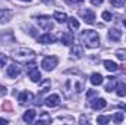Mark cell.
I'll return each instance as SVG.
<instances>
[{
    "instance_id": "1",
    "label": "cell",
    "mask_w": 126,
    "mask_h": 125,
    "mask_svg": "<svg viewBox=\"0 0 126 125\" xmlns=\"http://www.w3.org/2000/svg\"><path fill=\"white\" fill-rule=\"evenodd\" d=\"M12 56H13V59L16 62L30 63V62H34V59H35V52L31 50V49H27V47H21V49H16Z\"/></svg>"
},
{
    "instance_id": "2",
    "label": "cell",
    "mask_w": 126,
    "mask_h": 125,
    "mask_svg": "<svg viewBox=\"0 0 126 125\" xmlns=\"http://www.w3.org/2000/svg\"><path fill=\"white\" fill-rule=\"evenodd\" d=\"M81 40H82V43H84L87 47H90V49H95V47L100 46V35H98V32L94 31V30H87V31H84L82 35H81Z\"/></svg>"
},
{
    "instance_id": "3",
    "label": "cell",
    "mask_w": 126,
    "mask_h": 125,
    "mask_svg": "<svg viewBox=\"0 0 126 125\" xmlns=\"http://www.w3.org/2000/svg\"><path fill=\"white\" fill-rule=\"evenodd\" d=\"M69 90L79 94L84 90V80H81V78H67V81L64 83V91L67 93Z\"/></svg>"
},
{
    "instance_id": "4",
    "label": "cell",
    "mask_w": 126,
    "mask_h": 125,
    "mask_svg": "<svg viewBox=\"0 0 126 125\" xmlns=\"http://www.w3.org/2000/svg\"><path fill=\"white\" fill-rule=\"evenodd\" d=\"M27 71H28V77L31 78L32 83H40L41 81V72L38 71L37 65L34 62L27 63Z\"/></svg>"
},
{
    "instance_id": "5",
    "label": "cell",
    "mask_w": 126,
    "mask_h": 125,
    "mask_svg": "<svg viewBox=\"0 0 126 125\" xmlns=\"http://www.w3.org/2000/svg\"><path fill=\"white\" fill-rule=\"evenodd\" d=\"M79 15L82 16V19L85 21V24H90V25L95 24V13L91 9H81Z\"/></svg>"
},
{
    "instance_id": "6",
    "label": "cell",
    "mask_w": 126,
    "mask_h": 125,
    "mask_svg": "<svg viewBox=\"0 0 126 125\" xmlns=\"http://www.w3.org/2000/svg\"><path fill=\"white\" fill-rule=\"evenodd\" d=\"M41 66H43L46 71H53V69L57 66V58H54V56H47V58H44L43 62H41Z\"/></svg>"
},
{
    "instance_id": "7",
    "label": "cell",
    "mask_w": 126,
    "mask_h": 125,
    "mask_svg": "<svg viewBox=\"0 0 126 125\" xmlns=\"http://www.w3.org/2000/svg\"><path fill=\"white\" fill-rule=\"evenodd\" d=\"M37 21H38L40 27H41L43 30H46V31H51L53 27H54L53 22H51V18H50V16H38Z\"/></svg>"
},
{
    "instance_id": "8",
    "label": "cell",
    "mask_w": 126,
    "mask_h": 125,
    "mask_svg": "<svg viewBox=\"0 0 126 125\" xmlns=\"http://www.w3.org/2000/svg\"><path fill=\"white\" fill-rule=\"evenodd\" d=\"M44 103H46V106H48V107H56V106L60 104V97H59L57 94H51V96H48V97L44 100Z\"/></svg>"
},
{
    "instance_id": "9",
    "label": "cell",
    "mask_w": 126,
    "mask_h": 125,
    "mask_svg": "<svg viewBox=\"0 0 126 125\" xmlns=\"http://www.w3.org/2000/svg\"><path fill=\"white\" fill-rule=\"evenodd\" d=\"M106 104H107V102H106L104 99H101V97H98V99H94V100H90V106H91L94 110L104 109V107H106Z\"/></svg>"
},
{
    "instance_id": "10",
    "label": "cell",
    "mask_w": 126,
    "mask_h": 125,
    "mask_svg": "<svg viewBox=\"0 0 126 125\" xmlns=\"http://www.w3.org/2000/svg\"><path fill=\"white\" fill-rule=\"evenodd\" d=\"M13 16V12L10 9H0V22L1 24H6L12 19Z\"/></svg>"
},
{
    "instance_id": "11",
    "label": "cell",
    "mask_w": 126,
    "mask_h": 125,
    "mask_svg": "<svg viewBox=\"0 0 126 125\" xmlns=\"http://www.w3.org/2000/svg\"><path fill=\"white\" fill-rule=\"evenodd\" d=\"M18 100H19L21 104H25L27 102L30 103V102L34 100V94L30 93V91H22V93H19V96H18Z\"/></svg>"
},
{
    "instance_id": "12",
    "label": "cell",
    "mask_w": 126,
    "mask_h": 125,
    "mask_svg": "<svg viewBox=\"0 0 126 125\" xmlns=\"http://www.w3.org/2000/svg\"><path fill=\"white\" fill-rule=\"evenodd\" d=\"M38 43H43V44H51V43H56V37L47 32V34H43L41 37H38Z\"/></svg>"
},
{
    "instance_id": "13",
    "label": "cell",
    "mask_w": 126,
    "mask_h": 125,
    "mask_svg": "<svg viewBox=\"0 0 126 125\" xmlns=\"http://www.w3.org/2000/svg\"><path fill=\"white\" fill-rule=\"evenodd\" d=\"M6 74H7L10 78H16V77L21 74V69H19L18 65H9L7 69H6Z\"/></svg>"
},
{
    "instance_id": "14",
    "label": "cell",
    "mask_w": 126,
    "mask_h": 125,
    "mask_svg": "<svg viewBox=\"0 0 126 125\" xmlns=\"http://www.w3.org/2000/svg\"><path fill=\"white\" fill-rule=\"evenodd\" d=\"M70 55L73 56V58H82L84 56V49H82V46H79V44H75V46H72V49H70Z\"/></svg>"
},
{
    "instance_id": "15",
    "label": "cell",
    "mask_w": 126,
    "mask_h": 125,
    "mask_svg": "<svg viewBox=\"0 0 126 125\" xmlns=\"http://www.w3.org/2000/svg\"><path fill=\"white\" fill-rule=\"evenodd\" d=\"M107 37H109V40H110V41H119V40L122 38V31H119V30L113 28V30H110V31H109Z\"/></svg>"
},
{
    "instance_id": "16",
    "label": "cell",
    "mask_w": 126,
    "mask_h": 125,
    "mask_svg": "<svg viewBox=\"0 0 126 125\" xmlns=\"http://www.w3.org/2000/svg\"><path fill=\"white\" fill-rule=\"evenodd\" d=\"M60 40L64 46H72L73 44V34L72 32H63Z\"/></svg>"
},
{
    "instance_id": "17",
    "label": "cell",
    "mask_w": 126,
    "mask_h": 125,
    "mask_svg": "<svg viewBox=\"0 0 126 125\" xmlns=\"http://www.w3.org/2000/svg\"><path fill=\"white\" fill-rule=\"evenodd\" d=\"M35 110L34 109H28L25 113H24V116H22V119H24V122H27V124H30V122H32L34 121V118H35Z\"/></svg>"
},
{
    "instance_id": "18",
    "label": "cell",
    "mask_w": 126,
    "mask_h": 125,
    "mask_svg": "<svg viewBox=\"0 0 126 125\" xmlns=\"http://www.w3.org/2000/svg\"><path fill=\"white\" fill-rule=\"evenodd\" d=\"M51 116L47 113V112H41V115H40V118H38V121H37V124H51Z\"/></svg>"
},
{
    "instance_id": "19",
    "label": "cell",
    "mask_w": 126,
    "mask_h": 125,
    "mask_svg": "<svg viewBox=\"0 0 126 125\" xmlns=\"http://www.w3.org/2000/svg\"><path fill=\"white\" fill-rule=\"evenodd\" d=\"M116 94L119 97H125L126 96V84L125 83H119L117 81V84H116Z\"/></svg>"
},
{
    "instance_id": "20",
    "label": "cell",
    "mask_w": 126,
    "mask_h": 125,
    "mask_svg": "<svg viewBox=\"0 0 126 125\" xmlns=\"http://www.w3.org/2000/svg\"><path fill=\"white\" fill-rule=\"evenodd\" d=\"M90 81H91L93 85H100V84H103V75L98 74V72H94V74L91 75Z\"/></svg>"
},
{
    "instance_id": "21",
    "label": "cell",
    "mask_w": 126,
    "mask_h": 125,
    "mask_svg": "<svg viewBox=\"0 0 126 125\" xmlns=\"http://www.w3.org/2000/svg\"><path fill=\"white\" fill-rule=\"evenodd\" d=\"M103 63H104V68H106L107 71H110V72H114V71L119 69V66L113 62V61H104Z\"/></svg>"
},
{
    "instance_id": "22",
    "label": "cell",
    "mask_w": 126,
    "mask_h": 125,
    "mask_svg": "<svg viewBox=\"0 0 126 125\" xmlns=\"http://www.w3.org/2000/svg\"><path fill=\"white\" fill-rule=\"evenodd\" d=\"M53 18H54L57 22H60V24H63V22H66V21H67V15H66V13H63V12H54Z\"/></svg>"
},
{
    "instance_id": "23",
    "label": "cell",
    "mask_w": 126,
    "mask_h": 125,
    "mask_svg": "<svg viewBox=\"0 0 126 125\" xmlns=\"http://www.w3.org/2000/svg\"><path fill=\"white\" fill-rule=\"evenodd\" d=\"M117 84V80H116V77H110L109 78V84L106 85V91H113V88H114V85Z\"/></svg>"
},
{
    "instance_id": "24",
    "label": "cell",
    "mask_w": 126,
    "mask_h": 125,
    "mask_svg": "<svg viewBox=\"0 0 126 125\" xmlns=\"http://www.w3.org/2000/svg\"><path fill=\"white\" fill-rule=\"evenodd\" d=\"M67 22H69V28L70 30H78L79 28V21L75 19V18H67Z\"/></svg>"
},
{
    "instance_id": "25",
    "label": "cell",
    "mask_w": 126,
    "mask_h": 125,
    "mask_svg": "<svg viewBox=\"0 0 126 125\" xmlns=\"http://www.w3.org/2000/svg\"><path fill=\"white\" fill-rule=\"evenodd\" d=\"M111 119H113V122H116V124H120V122H123L125 116H123V113H114Z\"/></svg>"
},
{
    "instance_id": "26",
    "label": "cell",
    "mask_w": 126,
    "mask_h": 125,
    "mask_svg": "<svg viewBox=\"0 0 126 125\" xmlns=\"http://www.w3.org/2000/svg\"><path fill=\"white\" fill-rule=\"evenodd\" d=\"M116 56H117V59H120V61H126V49H119V50L116 52Z\"/></svg>"
},
{
    "instance_id": "27",
    "label": "cell",
    "mask_w": 126,
    "mask_h": 125,
    "mask_svg": "<svg viewBox=\"0 0 126 125\" xmlns=\"http://www.w3.org/2000/svg\"><path fill=\"white\" fill-rule=\"evenodd\" d=\"M97 122L101 124V125L109 124V122H110V116H98V118H97Z\"/></svg>"
},
{
    "instance_id": "28",
    "label": "cell",
    "mask_w": 126,
    "mask_h": 125,
    "mask_svg": "<svg viewBox=\"0 0 126 125\" xmlns=\"http://www.w3.org/2000/svg\"><path fill=\"white\" fill-rule=\"evenodd\" d=\"M101 16H103V19H104V21H107V22H110V21H111V18H113V15H111L110 12H103V15H101Z\"/></svg>"
},
{
    "instance_id": "29",
    "label": "cell",
    "mask_w": 126,
    "mask_h": 125,
    "mask_svg": "<svg viewBox=\"0 0 126 125\" xmlns=\"http://www.w3.org/2000/svg\"><path fill=\"white\" fill-rule=\"evenodd\" d=\"M110 3H111L114 7H122V3H123V0H110Z\"/></svg>"
},
{
    "instance_id": "30",
    "label": "cell",
    "mask_w": 126,
    "mask_h": 125,
    "mask_svg": "<svg viewBox=\"0 0 126 125\" xmlns=\"http://www.w3.org/2000/svg\"><path fill=\"white\" fill-rule=\"evenodd\" d=\"M6 62H7V58H6L4 55L0 53V68H3V66L6 65Z\"/></svg>"
},
{
    "instance_id": "31",
    "label": "cell",
    "mask_w": 126,
    "mask_h": 125,
    "mask_svg": "<svg viewBox=\"0 0 126 125\" xmlns=\"http://www.w3.org/2000/svg\"><path fill=\"white\" fill-rule=\"evenodd\" d=\"M1 107H3V110H12V104H10V102H4Z\"/></svg>"
},
{
    "instance_id": "32",
    "label": "cell",
    "mask_w": 126,
    "mask_h": 125,
    "mask_svg": "<svg viewBox=\"0 0 126 125\" xmlns=\"http://www.w3.org/2000/svg\"><path fill=\"white\" fill-rule=\"evenodd\" d=\"M97 90H90V91H87V99H91V97H94V96H97Z\"/></svg>"
},
{
    "instance_id": "33",
    "label": "cell",
    "mask_w": 126,
    "mask_h": 125,
    "mask_svg": "<svg viewBox=\"0 0 126 125\" xmlns=\"http://www.w3.org/2000/svg\"><path fill=\"white\" fill-rule=\"evenodd\" d=\"M6 93H7V88H6V87H3V85H0V97L6 96Z\"/></svg>"
},
{
    "instance_id": "34",
    "label": "cell",
    "mask_w": 126,
    "mask_h": 125,
    "mask_svg": "<svg viewBox=\"0 0 126 125\" xmlns=\"http://www.w3.org/2000/svg\"><path fill=\"white\" fill-rule=\"evenodd\" d=\"M91 3H93L94 6H100V4L103 3V0H91Z\"/></svg>"
},
{
    "instance_id": "35",
    "label": "cell",
    "mask_w": 126,
    "mask_h": 125,
    "mask_svg": "<svg viewBox=\"0 0 126 125\" xmlns=\"http://www.w3.org/2000/svg\"><path fill=\"white\" fill-rule=\"evenodd\" d=\"M41 1H43V3H46V4H51L54 0H41Z\"/></svg>"
},
{
    "instance_id": "36",
    "label": "cell",
    "mask_w": 126,
    "mask_h": 125,
    "mask_svg": "<svg viewBox=\"0 0 126 125\" xmlns=\"http://www.w3.org/2000/svg\"><path fill=\"white\" fill-rule=\"evenodd\" d=\"M7 122H9V121H7V119H3V118H0V124L6 125V124H7Z\"/></svg>"
},
{
    "instance_id": "37",
    "label": "cell",
    "mask_w": 126,
    "mask_h": 125,
    "mask_svg": "<svg viewBox=\"0 0 126 125\" xmlns=\"http://www.w3.org/2000/svg\"><path fill=\"white\" fill-rule=\"evenodd\" d=\"M120 71H122L123 74H126V65H122V66H120Z\"/></svg>"
},
{
    "instance_id": "38",
    "label": "cell",
    "mask_w": 126,
    "mask_h": 125,
    "mask_svg": "<svg viewBox=\"0 0 126 125\" xmlns=\"http://www.w3.org/2000/svg\"><path fill=\"white\" fill-rule=\"evenodd\" d=\"M81 1H84V0H69V3H81Z\"/></svg>"
},
{
    "instance_id": "39",
    "label": "cell",
    "mask_w": 126,
    "mask_h": 125,
    "mask_svg": "<svg viewBox=\"0 0 126 125\" xmlns=\"http://www.w3.org/2000/svg\"><path fill=\"white\" fill-rule=\"evenodd\" d=\"M81 122H88V121H87V118H85V116H82V118H81Z\"/></svg>"
},
{
    "instance_id": "40",
    "label": "cell",
    "mask_w": 126,
    "mask_h": 125,
    "mask_svg": "<svg viewBox=\"0 0 126 125\" xmlns=\"http://www.w3.org/2000/svg\"><path fill=\"white\" fill-rule=\"evenodd\" d=\"M120 107H122V109H123V110H125V112H126V104H122Z\"/></svg>"
},
{
    "instance_id": "41",
    "label": "cell",
    "mask_w": 126,
    "mask_h": 125,
    "mask_svg": "<svg viewBox=\"0 0 126 125\" xmlns=\"http://www.w3.org/2000/svg\"><path fill=\"white\" fill-rule=\"evenodd\" d=\"M123 25H125V27H126V19H125V21H123Z\"/></svg>"
},
{
    "instance_id": "42",
    "label": "cell",
    "mask_w": 126,
    "mask_h": 125,
    "mask_svg": "<svg viewBox=\"0 0 126 125\" xmlns=\"http://www.w3.org/2000/svg\"><path fill=\"white\" fill-rule=\"evenodd\" d=\"M22 1H31V0H22Z\"/></svg>"
},
{
    "instance_id": "43",
    "label": "cell",
    "mask_w": 126,
    "mask_h": 125,
    "mask_svg": "<svg viewBox=\"0 0 126 125\" xmlns=\"http://www.w3.org/2000/svg\"><path fill=\"white\" fill-rule=\"evenodd\" d=\"M67 1H69V0H67Z\"/></svg>"
}]
</instances>
